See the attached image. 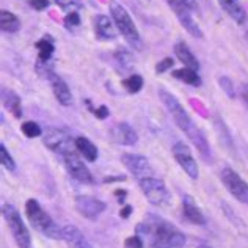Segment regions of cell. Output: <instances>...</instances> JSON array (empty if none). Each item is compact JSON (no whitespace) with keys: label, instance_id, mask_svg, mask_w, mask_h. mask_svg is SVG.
Wrapping results in <instances>:
<instances>
[{"label":"cell","instance_id":"cell-38","mask_svg":"<svg viewBox=\"0 0 248 248\" xmlns=\"http://www.w3.org/2000/svg\"><path fill=\"white\" fill-rule=\"evenodd\" d=\"M242 97H244V101L247 102V106H248V85H244V87H242Z\"/></svg>","mask_w":248,"mask_h":248},{"label":"cell","instance_id":"cell-22","mask_svg":"<svg viewBox=\"0 0 248 248\" xmlns=\"http://www.w3.org/2000/svg\"><path fill=\"white\" fill-rule=\"evenodd\" d=\"M2 97H3V106L8 108L10 112H13V115H15L16 118H21L22 107H21V99H19V96L16 93H13V91L3 88Z\"/></svg>","mask_w":248,"mask_h":248},{"label":"cell","instance_id":"cell-10","mask_svg":"<svg viewBox=\"0 0 248 248\" xmlns=\"http://www.w3.org/2000/svg\"><path fill=\"white\" fill-rule=\"evenodd\" d=\"M173 155L176 162H178V165L188 174V178H192V179L198 178V174H200L198 164H197V160L193 159L190 149H188V146L184 141H178L173 146Z\"/></svg>","mask_w":248,"mask_h":248},{"label":"cell","instance_id":"cell-42","mask_svg":"<svg viewBox=\"0 0 248 248\" xmlns=\"http://www.w3.org/2000/svg\"><path fill=\"white\" fill-rule=\"evenodd\" d=\"M247 40H248V35H247Z\"/></svg>","mask_w":248,"mask_h":248},{"label":"cell","instance_id":"cell-21","mask_svg":"<svg viewBox=\"0 0 248 248\" xmlns=\"http://www.w3.org/2000/svg\"><path fill=\"white\" fill-rule=\"evenodd\" d=\"M217 2L237 24L245 22V11L242 8V5L239 3V0H217Z\"/></svg>","mask_w":248,"mask_h":248},{"label":"cell","instance_id":"cell-27","mask_svg":"<svg viewBox=\"0 0 248 248\" xmlns=\"http://www.w3.org/2000/svg\"><path fill=\"white\" fill-rule=\"evenodd\" d=\"M21 130L25 137H29V139H35V137H40L43 134V129L38 123H33V121H27L24 123L21 126Z\"/></svg>","mask_w":248,"mask_h":248},{"label":"cell","instance_id":"cell-12","mask_svg":"<svg viewBox=\"0 0 248 248\" xmlns=\"http://www.w3.org/2000/svg\"><path fill=\"white\" fill-rule=\"evenodd\" d=\"M79 153V151H77ZM73 153L64 155V167H66V171L69 173L71 178H74L76 181L82 182V184H91L93 182V176H91V171L88 170V167L83 164L82 159L79 157V154Z\"/></svg>","mask_w":248,"mask_h":248},{"label":"cell","instance_id":"cell-23","mask_svg":"<svg viewBox=\"0 0 248 248\" xmlns=\"http://www.w3.org/2000/svg\"><path fill=\"white\" fill-rule=\"evenodd\" d=\"M0 27H2L3 31L15 33V31H17L19 27H21V22H19V19L13 15V13L2 10L0 11Z\"/></svg>","mask_w":248,"mask_h":248},{"label":"cell","instance_id":"cell-15","mask_svg":"<svg viewBox=\"0 0 248 248\" xmlns=\"http://www.w3.org/2000/svg\"><path fill=\"white\" fill-rule=\"evenodd\" d=\"M93 24H94V33L96 36L99 38L102 41H113L116 38L115 33V29H113V24L112 21L104 16V15H97L93 17Z\"/></svg>","mask_w":248,"mask_h":248},{"label":"cell","instance_id":"cell-16","mask_svg":"<svg viewBox=\"0 0 248 248\" xmlns=\"http://www.w3.org/2000/svg\"><path fill=\"white\" fill-rule=\"evenodd\" d=\"M182 209H184L186 218L190 221V223L200 225V226L206 225V217L203 215L201 209L197 206V203H195L192 197H188V195H184V198H182Z\"/></svg>","mask_w":248,"mask_h":248},{"label":"cell","instance_id":"cell-25","mask_svg":"<svg viewBox=\"0 0 248 248\" xmlns=\"http://www.w3.org/2000/svg\"><path fill=\"white\" fill-rule=\"evenodd\" d=\"M198 71H193L190 68H182V69H176L173 76L176 77V79H179L182 82H186L188 85H193V87H200L201 85V79L200 76L197 74Z\"/></svg>","mask_w":248,"mask_h":248},{"label":"cell","instance_id":"cell-32","mask_svg":"<svg viewBox=\"0 0 248 248\" xmlns=\"http://www.w3.org/2000/svg\"><path fill=\"white\" fill-rule=\"evenodd\" d=\"M220 85H221V88H223L226 91V94L230 96V97H234V88H232V83L231 80L228 79V77H221V79L218 80Z\"/></svg>","mask_w":248,"mask_h":248},{"label":"cell","instance_id":"cell-8","mask_svg":"<svg viewBox=\"0 0 248 248\" xmlns=\"http://www.w3.org/2000/svg\"><path fill=\"white\" fill-rule=\"evenodd\" d=\"M220 178L226 190L240 203H248V184L231 168L221 170Z\"/></svg>","mask_w":248,"mask_h":248},{"label":"cell","instance_id":"cell-13","mask_svg":"<svg viewBox=\"0 0 248 248\" xmlns=\"http://www.w3.org/2000/svg\"><path fill=\"white\" fill-rule=\"evenodd\" d=\"M76 209L79 211L85 218L94 220L106 211V203L93 197H77L76 198Z\"/></svg>","mask_w":248,"mask_h":248},{"label":"cell","instance_id":"cell-19","mask_svg":"<svg viewBox=\"0 0 248 248\" xmlns=\"http://www.w3.org/2000/svg\"><path fill=\"white\" fill-rule=\"evenodd\" d=\"M174 55L179 58V62H182L186 64V68H190L193 71L200 69V63L195 58V55L190 52V49L187 47L186 43H176L174 46Z\"/></svg>","mask_w":248,"mask_h":248},{"label":"cell","instance_id":"cell-6","mask_svg":"<svg viewBox=\"0 0 248 248\" xmlns=\"http://www.w3.org/2000/svg\"><path fill=\"white\" fill-rule=\"evenodd\" d=\"M43 141L49 149H52L54 153L62 154L63 157L68 154L77 153L76 140L63 129H54V127L47 129L44 134Z\"/></svg>","mask_w":248,"mask_h":248},{"label":"cell","instance_id":"cell-9","mask_svg":"<svg viewBox=\"0 0 248 248\" xmlns=\"http://www.w3.org/2000/svg\"><path fill=\"white\" fill-rule=\"evenodd\" d=\"M165 2L168 3L170 8L173 10L176 17L179 19L181 25L188 31V33L193 35L195 38H203V31H201V29L198 27V24H195L193 17L190 15L192 13L190 8H188L182 0H165Z\"/></svg>","mask_w":248,"mask_h":248},{"label":"cell","instance_id":"cell-24","mask_svg":"<svg viewBox=\"0 0 248 248\" xmlns=\"http://www.w3.org/2000/svg\"><path fill=\"white\" fill-rule=\"evenodd\" d=\"M36 47H38V63H49L50 62V57L54 54V44H52V40L47 36H44L43 40H40L36 43Z\"/></svg>","mask_w":248,"mask_h":248},{"label":"cell","instance_id":"cell-35","mask_svg":"<svg viewBox=\"0 0 248 248\" xmlns=\"http://www.w3.org/2000/svg\"><path fill=\"white\" fill-rule=\"evenodd\" d=\"M93 113H94L99 120H104V118H107V116H108V108H107L106 106H101L99 108L93 110Z\"/></svg>","mask_w":248,"mask_h":248},{"label":"cell","instance_id":"cell-33","mask_svg":"<svg viewBox=\"0 0 248 248\" xmlns=\"http://www.w3.org/2000/svg\"><path fill=\"white\" fill-rule=\"evenodd\" d=\"M173 63H174V62L171 60V58H165V60L159 62V64H157V66H155V73H157V74L165 73L167 69H170V68L173 66Z\"/></svg>","mask_w":248,"mask_h":248},{"label":"cell","instance_id":"cell-1","mask_svg":"<svg viewBox=\"0 0 248 248\" xmlns=\"http://www.w3.org/2000/svg\"><path fill=\"white\" fill-rule=\"evenodd\" d=\"M159 96H160L162 102H164V106L168 108L170 115L173 116L174 123L178 124V127L188 137V140L197 146L200 154L206 159L211 157V151H209V145H207L206 137L197 127V124L192 121V118L186 112V108L181 106V102L176 99L171 93H168V91H165V90H159Z\"/></svg>","mask_w":248,"mask_h":248},{"label":"cell","instance_id":"cell-34","mask_svg":"<svg viewBox=\"0 0 248 248\" xmlns=\"http://www.w3.org/2000/svg\"><path fill=\"white\" fill-rule=\"evenodd\" d=\"M27 2L38 11H41V10L47 8V6H49V0H27Z\"/></svg>","mask_w":248,"mask_h":248},{"label":"cell","instance_id":"cell-11","mask_svg":"<svg viewBox=\"0 0 248 248\" xmlns=\"http://www.w3.org/2000/svg\"><path fill=\"white\" fill-rule=\"evenodd\" d=\"M121 162L129 170V173H132L139 181L153 176V167L149 164V160L146 157H143V155L126 153L121 155Z\"/></svg>","mask_w":248,"mask_h":248},{"label":"cell","instance_id":"cell-40","mask_svg":"<svg viewBox=\"0 0 248 248\" xmlns=\"http://www.w3.org/2000/svg\"><path fill=\"white\" fill-rule=\"evenodd\" d=\"M140 2H149V0H140Z\"/></svg>","mask_w":248,"mask_h":248},{"label":"cell","instance_id":"cell-2","mask_svg":"<svg viewBox=\"0 0 248 248\" xmlns=\"http://www.w3.org/2000/svg\"><path fill=\"white\" fill-rule=\"evenodd\" d=\"M137 231L151 239V244H160L171 248H181L186 245L184 234L174 225L157 215H149L146 223L137 226Z\"/></svg>","mask_w":248,"mask_h":248},{"label":"cell","instance_id":"cell-7","mask_svg":"<svg viewBox=\"0 0 248 248\" xmlns=\"http://www.w3.org/2000/svg\"><path fill=\"white\" fill-rule=\"evenodd\" d=\"M140 188H141L143 195L146 197V200L154 206L164 207L170 203V200H171V195H170L165 182L157 178H153V176L151 178L141 179Z\"/></svg>","mask_w":248,"mask_h":248},{"label":"cell","instance_id":"cell-36","mask_svg":"<svg viewBox=\"0 0 248 248\" xmlns=\"http://www.w3.org/2000/svg\"><path fill=\"white\" fill-rule=\"evenodd\" d=\"M188 8H190V11H198V3H197V0H182Z\"/></svg>","mask_w":248,"mask_h":248},{"label":"cell","instance_id":"cell-18","mask_svg":"<svg viewBox=\"0 0 248 248\" xmlns=\"http://www.w3.org/2000/svg\"><path fill=\"white\" fill-rule=\"evenodd\" d=\"M63 240H66L71 248H93L83 234L73 225L63 226Z\"/></svg>","mask_w":248,"mask_h":248},{"label":"cell","instance_id":"cell-17","mask_svg":"<svg viewBox=\"0 0 248 248\" xmlns=\"http://www.w3.org/2000/svg\"><path fill=\"white\" fill-rule=\"evenodd\" d=\"M49 80L52 83V90H54L57 101L60 102L62 106H71V102H73V94H71L66 82H64L62 77H58L57 74L52 76Z\"/></svg>","mask_w":248,"mask_h":248},{"label":"cell","instance_id":"cell-28","mask_svg":"<svg viewBox=\"0 0 248 248\" xmlns=\"http://www.w3.org/2000/svg\"><path fill=\"white\" fill-rule=\"evenodd\" d=\"M0 160H2V165L6 170H10V171H15V170H16L15 160H13L11 154L8 153V149L5 148V145H0Z\"/></svg>","mask_w":248,"mask_h":248},{"label":"cell","instance_id":"cell-29","mask_svg":"<svg viewBox=\"0 0 248 248\" xmlns=\"http://www.w3.org/2000/svg\"><path fill=\"white\" fill-rule=\"evenodd\" d=\"M55 3L63 8L64 11L68 13H73V11H77V8L80 6L79 0H55Z\"/></svg>","mask_w":248,"mask_h":248},{"label":"cell","instance_id":"cell-30","mask_svg":"<svg viewBox=\"0 0 248 248\" xmlns=\"http://www.w3.org/2000/svg\"><path fill=\"white\" fill-rule=\"evenodd\" d=\"M64 24H66V27H77V25H80L79 13H77V11L68 13L66 17H64Z\"/></svg>","mask_w":248,"mask_h":248},{"label":"cell","instance_id":"cell-4","mask_svg":"<svg viewBox=\"0 0 248 248\" xmlns=\"http://www.w3.org/2000/svg\"><path fill=\"white\" fill-rule=\"evenodd\" d=\"M110 15H112L116 27H118V30L121 31L124 40L129 43L130 47L135 49V50H141L143 43H141L140 33L135 27L132 17H130L129 13L126 11V8H124L121 3L112 0V2H110Z\"/></svg>","mask_w":248,"mask_h":248},{"label":"cell","instance_id":"cell-20","mask_svg":"<svg viewBox=\"0 0 248 248\" xmlns=\"http://www.w3.org/2000/svg\"><path fill=\"white\" fill-rule=\"evenodd\" d=\"M76 146H77V151H79L80 155H83L85 160L88 162H96L97 159V148L93 141H90L87 137H77L76 139Z\"/></svg>","mask_w":248,"mask_h":248},{"label":"cell","instance_id":"cell-41","mask_svg":"<svg viewBox=\"0 0 248 248\" xmlns=\"http://www.w3.org/2000/svg\"><path fill=\"white\" fill-rule=\"evenodd\" d=\"M201 248H207V247H201Z\"/></svg>","mask_w":248,"mask_h":248},{"label":"cell","instance_id":"cell-5","mask_svg":"<svg viewBox=\"0 0 248 248\" xmlns=\"http://www.w3.org/2000/svg\"><path fill=\"white\" fill-rule=\"evenodd\" d=\"M2 212H3V217L6 220V223H8L11 236L15 237L17 247L19 248H30V244H31L30 232L27 230V226L24 225V221L21 218V215H19L17 209L11 204H3Z\"/></svg>","mask_w":248,"mask_h":248},{"label":"cell","instance_id":"cell-3","mask_svg":"<svg viewBox=\"0 0 248 248\" xmlns=\"http://www.w3.org/2000/svg\"><path fill=\"white\" fill-rule=\"evenodd\" d=\"M25 215L29 218V223L38 232H41L43 236L54 240L63 239V228H58V225L52 220L47 212H44V209L40 206L36 200L31 198L25 203Z\"/></svg>","mask_w":248,"mask_h":248},{"label":"cell","instance_id":"cell-31","mask_svg":"<svg viewBox=\"0 0 248 248\" xmlns=\"http://www.w3.org/2000/svg\"><path fill=\"white\" fill-rule=\"evenodd\" d=\"M124 248H143V240L139 236H130L124 240Z\"/></svg>","mask_w":248,"mask_h":248},{"label":"cell","instance_id":"cell-39","mask_svg":"<svg viewBox=\"0 0 248 248\" xmlns=\"http://www.w3.org/2000/svg\"><path fill=\"white\" fill-rule=\"evenodd\" d=\"M151 248H171V247H167V245H160V244H151Z\"/></svg>","mask_w":248,"mask_h":248},{"label":"cell","instance_id":"cell-37","mask_svg":"<svg viewBox=\"0 0 248 248\" xmlns=\"http://www.w3.org/2000/svg\"><path fill=\"white\" fill-rule=\"evenodd\" d=\"M130 212H132V206H124V207L121 209L120 215H121L123 218H127L129 215H130Z\"/></svg>","mask_w":248,"mask_h":248},{"label":"cell","instance_id":"cell-14","mask_svg":"<svg viewBox=\"0 0 248 248\" xmlns=\"http://www.w3.org/2000/svg\"><path fill=\"white\" fill-rule=\"evenodd\" d=\"M108 134H110V139L115 143H118V145H123V146H132L137 143V140H139L137 132L127 123L115 124V126L108 130Z\"/></svg>","mask_w":248,"mask_h":248},{"label":"cell","instance_id":"cell-26","mask_svg":"<svg viewBox=\"0 0 248 248\" xmlns=\"http://www.w3.org/2000/svg\"><path fill=\"white\" fill-rule=\"evenodd\" d=\"M123 87L126 88L129 93H139L143 88V77L140 74H132L127 79L123 80Z\"/></svg>","mask_w":248,"mask_h":248}]
</instances>
